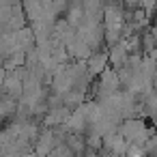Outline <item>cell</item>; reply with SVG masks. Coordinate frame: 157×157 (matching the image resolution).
I'll return each mask as SVG.
<instances>
[{
    "instance_id": "obj_1",
    "label": "cell",
    "mask_w": 157,
    "mask_h": 157,
    "mask_svg": "<svg viewBox=\"0 0 157 157\" xmlns=\"http://www.w3.org/2000/svg\"><path fill=\"white\" fill-rule=\"evenodd\" d=\"M108 65V54H90L88 58V75H97L105 69Z\"/></svg>"
},
{
    "instance_id": "obj_2",
    "label": "cell",
    "mask_w": 157,
    "mask_h": 157,
    "mask_svg": "<svg viewBox=\"0 0 157 157\" xmlns=\"http://www.w3.org/2000/svg\"><path fill=\"white\" fill-rule=\"evenodd\" d=\"M140 5H142L144 9H148V11H151V9L155 7V0H140Z\"/></svg>"
}]
</instances>
